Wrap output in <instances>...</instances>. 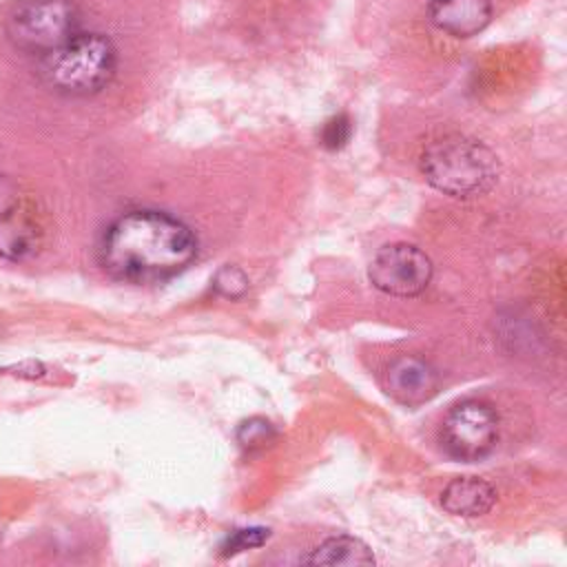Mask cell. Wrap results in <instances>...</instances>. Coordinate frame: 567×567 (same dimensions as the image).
<instances>
[{"mask_svg": "<svg viewBox=\"0 0 567 567\" xmlns=\"http://www.w3.org/2000/svg\"><path fill=\"white\" fill-rule=\"evenodd\" d=\"M197 255L195 233L162 210L120 215L102 235L97 257L102 268L122 281L157 284L179 275Z\"/></svg>", "mask_w": 567, "mask_h": 567, "instance_id": "6da1fadb", "label": "cell"}, {"mask_svg": "<svg viewBox=\"0 0 567 567\" xmlns=\"http://www.w3.org/2000/svg\"><path fill=\"white\" fill-rule=\"evenodd\" d=\"M117 69V51L102 33H75L62 47L40 55L38 75L53 93L89 97L106 89Z\"/></svg>", "mask_w": 567, "mask_h": 567, "instance_id": "7a4b0ae2", "label": "cell"}, {"mask_svg": "<svg viewBox=\"0 0 567 567\" xmlns=\"http://www.w3.org/2000/svg\"><path fill=\"white\" fill-rule=\"evenodd\" d=\"M421 173L436 190L465 199L483 195L496 184L498 159L483 142L454 133L425 146Z\"/></svg>", "mask_w": 567, "mask_h": 567, "instance_id": "3957f363", "label": "cell"}, {"mask_svg": "<svg viewBox=\"0 0 567 567\" xmlns=\"http://www.w3.org/2000/svg\"><path fill=\"white\" fill-rule=\"evenodd\" d=\"M80 33V11L73 0H20L7 18L9 40L38 58Z\"/></svg>", "mask_w": 567, "mask_h": 567, "instance_id": "277c9868", "label": "cell"}, {"mask_svg": "<svg viewBox=\"0 0 567 567\" xmlns=\"http://www.w3.org/2000/svg\"><path fill=\"white\" fill-rule=\"evenodd\" d=\"M439 441L443 452L461 463L481 461L498 441V416L485 401L465 399L443 416Z\"/></svg>", "mask_w": 567, "mask_h": 567, "instance_id": "5b68a950", "label": "cell"}, {"mask_svg": "<svg viewBox=\"0 0 567 567\" xmlns=\"http://www.w3.org/2000/svg\"><path fill=\"white\" fill-rule=\"evenodd\" d=\"M434 266L414 244H388L370 261V284L390 297H416L432 281Z\"/></svg>", "mask_w": 567, "mask_h": 567, "instance_id": "8992f818", "label": "cell"}, {"mask_svg": "<svg viewBox=\"0 0 567 567\" xmlns=\"http://www.w3.org/2000/svg\"><path fill=\"white\" fill-rule=\"evenodd\" d=\"M385 392L401 405L414 408L430 401L439 390L436 370L421 357L401 354L383 372Z\"/></svg>", "mask_w": 567, "mask_h": 567, "instance_id": "52a82bcc", "label": "cell"}, {"mask_svg": "<svg viewBox=\"0 0 567 567\" xmlns=\"http://www.w3.org/2000/svg\"><path fill=\"white\" fill-rule=\"evenodd\" d=\"M430 20L436 29L454 38H472L492 20L489 0H432Z\"/></svg>", "mask_w": 567, "mask_h": 567, "instance_id": "ba28073f", "label": "cell"}, {"mask_svg": "<svg viewBox=\"0 0 567 567\" xmlns=\"http://www.w3.org/2000/svg\"><path fill=\"white\" fill-rule=\"evenodd\" d=\"M40 224L27 213L20 202L9 210L0 213V257L20 261L31 257L40 246Z\"/></svg>", "mask_w": 567, "mask_h": 567, "instance_id": "9c48e42d", "label": "cell"}, {"mask_svg": "<svg viewBox=\"0 0 567 567\" xmlns=\"http://www.w3.org/2000/svg\"><path fill=\"white\" fill-rule=\"evenodd\" d=\"M496 503L494 487L478 476H456L441 492V507L452 516L476 518Z\"/></svg>", "mask_w": 567, "mask_h": 567, "instance_id": "30bf717a", "label": "cell"}, {"mask_svg": "<svg viewBox=\"0 0 567 567\" xmlns=\"http://www.w3.org/2000/svg\"><path fill=\"white\" fill-rule=\"evenodd\" d=\"M303 563L308 565H374V556L370 551V547L348 534L341 536H332L326 538L321 545H317L306 558Z\"/></svg>", "mask_w": 567, "mask_h": 567, "instance_id": "8fae6325", "label": "cell"}, {"mask_svg": "<svg viewBox=\"0 0 567 567\" xmlns=\"http://www.w3.org/2000/svg\"><path fill=\"white\" fill-rule=\"evenodd\" d=\"M213 288L224 299H241L248 292V275L239 266H221L213 277Z\"/></svg>", "mask_w": 567, "mask_h": 567, "instance_id": "7c38bea8", "label": "cell"}, {"mask_svg": "<svg viewBox=\"0 0 567 567\" xmlns=\"http://www.w3.org/2000/svg\"><path fill=\"white\" fill-rule=\"evenodd\" d=\"M275 427L266 421V419H248L239 425L237 430V441L248 447V450H255V447H264L268 445L272 439H275Z\"/></svg>", "mask_w": 567, "mask_h": 567, "instance_id": "4fadbf2b", "label": "cell"}, {"mask_svg": "<svg viewBox=\"0 0 567 567\" xmlns=\"http://www.w3.org/2000/svg\"><path fill=\"white\" fill-rule=\"evenodd\" d=\"M270 536V529L266 527H246V529H237L235 534H230L226 538V545L221 547V554L224 556H233V554H239V551H246V549H252V547H259L268 540Z\"/></svg>", "mask_w": 567, "mask_h": 567, "instance_id": "5bb4252c", "label": "cell"}, {"mask_svg": "<svg viewBox=\"0 0 567 567\" xmlns=\"http://www.w3.org/2000/svg\"><path fill=\"white\" fill-rule=\"evenodd\" d=\"M350 135H352V124H350L348 115L339 113V115L330 117V120L323 124V128H321V144H323L326 148H330V151H337V148H341V146L348 144Z\"/></svg>", "mask_w": 567, "mask_h": 567, "instance_id": "9a60e30c", "label": "cell"}, {"mask_svg": "<svg viewBox=\"0 0 567 567\" xmlns=\"http://www.w3.org/2000/svg\"><path fill=\"white\" fill-rule=\"evenodd\" d=\"M16 204H18V199L13 197L11 184H9L4 177H0V213L9 210V208L16 206Z\"/></svg>", "mask_w": 567, "mask_h": 567, "instance_id": "2e32d148", "label": "cell"}]
</instances>
